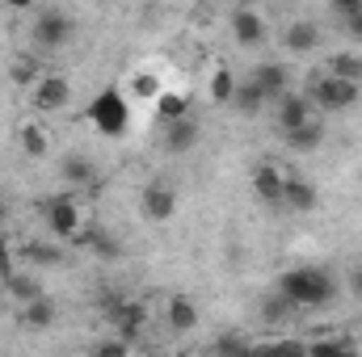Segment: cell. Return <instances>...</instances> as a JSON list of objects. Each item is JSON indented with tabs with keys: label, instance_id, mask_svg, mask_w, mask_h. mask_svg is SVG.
Instances as JSON below:
<instances>
[{
	"label": "cell",
	"instance_id": "obj_35",
	"mask_svg": "<svg viewBox=\"0 0 362 357\" xmlns=\"http://www.w3.org/2000/svg\"><path fill=\"white\" fill-rule=\"evenodd\" d=\"M350 294H354V298H362V265L350 269Z\"/></svg>",
	"mask_w": 362,
	"mask_h": 357
},
{
	"label": "cell",
	"instance_id": "obj_5",
	"mask_svg": "<svg viewBox=\"0 0 362 357\" xmlns=\"http://www.w3.org/2000/svg\"><path fill=\"white\" fill-rule=\"evenodd\" d=\"M30 34H34V47H38V51H59V47L72 42V34H76V17H72L68 8H55V4H51V8H38Z\"/></svg>",
	"mask_w": 362,
	"mask_h": 357
},
{
	"label": "cell",
	"instance_id": "obj_6",
	"mask_svg": "<svg viewBox=\"0 0 362 357\" xmlns=\"http://www.w3.org/2000/svg\"><path fill=\"white\" fill-rule=\"evenodd\" d=\"M68 101H72V80L64 72H42L30 85V109H34V118L59 114V109H68Z\"/></svg>",
	"mask_w": 362,
	"mask_h": 357
},
{
	"label": "cell",
	"instance_id": "obj_20",
	"mask_svg": "<svg viewBox=\"0 0 362 357\" xmlns=\"http://www.w3.org/2000/svg\"><path fill=\"white\" fill-rule=\"evenodd\" d=\"M282 139H286V147L299 152V156H303V152H316V147L325 143V122L312 118V122H303L299 131H291V135H282Z\"/></svg>",
	"mask_w": 362,
	"mask_h": 357
},
{
	"label": "cell",
	"instance_id": "obj_14",
	"mask_svg": "<svg viewBox=\"0 0 362 357\" xmlns=\"http://www.w3.org/2000/svg\"><path fill=\"white\" fill-rule=\"evenodd\" d=\"M64 257H68V253H64V244H59V240H51V236H47V240H30V244L21 248L25 269H59V265H64Z\"/></svg>",
	"mask_w": 362,
	"mask_h": 357
},
{
	"label": "cell",
	"instance_id": "obj_3",
	"mask_svg": "<svg viewBox=\"0 0 362 357\" xmlns=\"http://www.w3.org/2000/svg\"><path fill=\"white\" fill-rule=\"evenodd\" d=\"M85 118H89V126L97 131V135L118 139V135H127V126H131V101H127V92H122V89H114V85H110V89H101L89 101Z\"/></svg>",
	"mask_w": 362,
	"mask_h": 357
},
{
	"label": "cell",
	"instance_id": "obj_23",
	"mask_svg": "<svg viewBox=\"0 0 362 357\" xmlns=\"http://www.w3.org/2000/svg\"><path fill=\"white\" fill-rule=\"evenodd\" d=\"M266 105H270V101H266V92L257 89L249 76H245V80H236V92H232V109H240V114H249V118H253V114H262Z\"/></svg>",
	"mask_w": 362,
	"mask_h": 357
},
{
	"label": "cell",
	"instance_id": "obj_18",
	"mask_svg": "<svg viewBox=\"0 0 362 357\" xmlns=\"http://www.w3.org/2000/svg\"><path fill=\"white\" fill-rule=\"evenodd\" d=\"M198 320H202V315H198V303H194L189 294H173V298L165 303V324H169L173 332H181V337L194 332Z\"/></svg>",
	"mask_w": 362,
	"mask_h": 357
},
{
	"label": "cell",
	"instance_id": "obj_22",
	"mask_svg": "<svg viewBox=\"0 0 362 357\" xmlns=\"http://www.w3.org/2000/svg\"><path fill=\"white\" fill-rule=\"evenodd\" d=\"M156 118H160V122H181V118H189V89H165L160 92Z\"/></svg>",
	"mask_w": 362,
	"mask_h": 357
},
{
	"label": "cell",
	"instance_id": "obj_30",
	"mask_svg": "<svg viewBox=\"0 0 362 357\" xmlns=\"http://www.w3.org/2000/svg\"><path fill=\"white\" fill-rule=\"evenodd\" d=\"M291 311H295V307H291L282 294H270V298H262V320H266V324H282Z\"/></svg>",
	"mask_w": 362,
	"mask_h": 357
},
{
	"label": "cell",
	"instance_id": "obj_1",
	"mask_svg": "<svg viewBox=\"0 0 362 357\" xmlns=\"http://www.w3.org/2000/svg\"><path fill=\"white\" fill-rule=\"evenodd\" d=\"M278 294L295 307V311H312V307H329L337 298V277L320 265H299L286 269L278 277Z\"/></svg>",
	"mask_w": 362,
	"mask_h": 357
},
{
	"label": "cell",
	"instance_id": "obj_33",
	"mask_svg": "<svg viewBox=\"0 0 362 357\" xmlns=\"http://www.w3.org/2000/svg\"><path fill=\"white\" fill-rule=\"evenodd\" d=\"M329 13L346 25L350 17H358V13H362V0H333V4H329Z\"/></svg>",
	"mask_w": 362,
	"mask_h": 357
},
{
	"label": "cell",
	"instance_id": "obj_27",
	"mask_svg": "<svg viewBox=\"0 0 362 357\" xmlns=\"http://www.w3.org/2000/svg\"><path fill=\"white\" fill-rule=\"evenodd\" d=\"M21 265H25V261H21V248L13 244V236H0V282L8 286V282L21 273Z\"/></svg>",
	"mask_w": 362,
	"mask_h": 357
},
{
	"label": "cell",
	"instance_id": "obj_10",
	"mask_svg": "<svg viewBox=\"0 0 362 357\" xmlns=\"http://www.w3.org/2000/svg\"><path fill=\"white\" fill-rule=\"evenodd\" d=\"M249 185H253V193H257L262 202H270V206H282L286 169H282V164H274V160H262V164H253V173H249Z\"/></svg>",
	"mask_w": 362,
	"mask_h": 357
},
{
	"label": "cell",
	"instance_id": "obj_13",
	"mask_svg": "<svg viewBox=\"0 0 362 357\" xmlns=\"http://www.w3.org/2000/svg\"><path fill=\"white\" fill-rule=\"evenodd\" d=\"M282 206H286V210H295V214H312V210L320 206V189H316L308 177H299V173H291V169H286Z\"/></svg>",
	"mask_w": 362,
	"mask_h": 357
},
{
	"label": "cell",
	"instance_id": "obj_34",
	"mask_svg": "<svg viewBox=\"0 0 362 357\" xmlns=\"http://www.w3.org/2000/svg\"><path fill=\"white\" fill-rule=\"evenodd\" d=\"M341 30H346V38H350V42H358V47H362V13H358V17H350Z\"/></svg>",
	"mask_w": 362,
	"mask_h": 357
},
{
	"label": "cell",
	"instance_id": "obj_28",
	"mask_svg": "<svg viewBox=\"0 0 362 357\" xmlns=\"http://www.w3.org/2000/svg\"><path fill=\"white\" fill-rule=\"evenodd\" d=\"M93 177H97L93 173V160H85V156H68L64 160V181L68 185H81L85 189V185H93Z\"/></svg>",
	"mask_w": 362,
	"mask_h": 357
},
{
	"label": "cell",
	"instance_id": "obj_9",
	"mask_svg": "<svg viewBox=\"0 0 362 357\" xmlns=\"http://www.w3.org/2000/svg\"><path fill=\"white\" fill-rule=\"evenodd\" d=\"M274 118H278V131L282 135H291V131H299L303 122H312L316 118V109H312V101L303 97V92H286V97H278L274 101Z\"/></svg>",
	"mask_w": 362,
	"mask_h": 357
},
{
	"label": "cell",
	"instance_id": "obj_19",
	"mask_svg": "<svg viewBox=\"0 0 362 357\" xmlns=\"http://www.w3.org/2000/svg\"><path fill=\"white\" fill-rule=\"evenodd\" d=\"M127 101H144V105H156L160 101V92H165V80L156 76V72H148V68H139V72H131V80H127Z\"/></svg>",
	"mask_w": 362,
	"mask_h": 357
},
{
	"label": "cell",
	"instance_id": "obj_37",
	"mask_svg": "<svg viewBox=\"0 0 362 357\" xmlns=\"http://www.w3.org/2000/svg\"><path fill=\"white\" fill-rule=\"evenodd\" d=\"M0 294H4V282H0Z\"/></svg>",
	"mask_w": 362,
	"mask_h": 357
},
{
	"label": "cell",
	"instance_id": "obj_26",
	"mask_svg": "<svg viewBox=\"0 0 362 357\" xmlns=\"http://www.w3.org/2000/svg\"><path fill=\"white\" fill-rule=\"evenodd\" d=\"M232 92H236V72L219 63V68L211 72V80H206V97H211L215 105H232Z\"/></svg>",
	"mask_w": 362,
	"mask_h": 357
},
{
	"label": "cell",
	"instance_id": "obj_15",
	"mask_svg": "<svg viewBox=\"0 0 362 357\" xmlns=\"http://www.w3.org/2000/svg\"><path fill=\"white\" fill-rule=\"evenodd\" d=\"M282 47L291 51V55H312L316 47H320V25L316 21H291L286 30H282Z\"/></svg>",
	"mask_w": 362,
	"mask_h": 357
},
{
	"label": "cell",
	"instance_id": "obj_2",
	"mask_svg": "<svg viewBox=\"0 0 362 357\" xmlns=\"http://www.w3.org/2000/svg\"><path fill=\"white\" fill-rule=\"evenodd\" d=\"M308 101H312V109H320V114H346V109H354L362 97V85H350V80H337V76H329L325 68L320 72H312L308 76V92H303Z\"/></svg>",
	"mask_w": 362,
	"mask_h": 357
},
{
	"label": "cell",
	"instance_id": "obj_25",
	"mask_svg": "<svg viewBox=\"0 0 362 357\" xmlns=\"http://www.w3.org/2000/svg\"><path fill=\"white\" fill-rule=\"evenodd\" d=\"M245 357H308V345L295 341V337H282V341H262V345H249Z\"/></svg>",
	"mask_w": 362,
	"mask_h": 357
},
{
	"label": "cell",
	"instance_id": "obj_17",
	"mask_svg": "<svg viewBox=\"0 0 362 357\" xmlns=\"http://www.w3.org/2000/svg\"><path fill=\"white\" fill-rule=\"evenodd\" d=\"M194 143H198V122H194V114L181 118V122H165V131H160V147H165L169 156L189 152Z\"/></svg>",
	"mask_w": 362,
	"mask_h": 357
},
{
	"label": "cell",
	"instance_id": "obj_31",
	"mask_svg": "<svg viewBox=\"0 0 362 357\" xmlns=\"http://www.w3.org/2000/svg\"><path fill=\"white\" fill-rule=\"evenodd\" d=\"M42 72H47V68H38V63H34L30 55L13 59V68H8V76H13V80H21V85H34V80H38Z\"/></svg>",
	"mask_w": 362,
	"mask_h": 357
},
{
	"label": "cell",
	"instance_id": "obj_24",
	"mask_svg": "<svg viewBox=\"0 0 362 357\" xmlns=\"http://www.w3.org/2000/svg\"><path fill=\"white\" fill-rule=\"evenodd\" d=\"M17 315H21V324H25V328H51V324H55V303L42 294V298L21 303V311H17Z\"/></svg>",
	"mask_w": 362,
	"mask_h": 357
},
{
	"label": "cell",
	"instance_id": "obj_36",
	"mask_svg": "<svg viewBox=\"0 0 362 357\" xmlns=\"http://www.w3.org/2000/svg\"><path fill=\"white\" fill-rule=\"evenodd\" d=\"M0 219H4V206H0Z\"/></svg>",
	"mask_w": 362,
	"mask_h": 357
},
{
	"label": "cell",
	"instance_id": "obj_29",
	"mask_svg": "<svg viewBox=\"0 0 362 357\" xmlns=\"http://www.w3.org/2000/svg\"><path fill=\"white\" fill-rule=\"evenodd\" d=\"M308 357H358V353H354L350 341H312Z\"/></svg>",
	"mask_w": 362,
	"mask_h": 357
},
{
	"label": "cell",
	"instance_id": "obj_11",
	"mask_svg": "<svg viewBox=\"0 0 362 357\" xmlns=\"http://www.w3.org/2000/svg\"><path fill=\"white\" fill-rule=\"evenodd\" d=\"M228 25H232V38H236L240 47H262V42H266V17H262L257 8H249V4L232 8V13H228Z\"/></svg>",
	"mask_w": 362,
	"mask_h": 357
},
{
	"label": "cell",
	"instance_id": "obj_8",
	"mask_svg": "<svg viewBox=\"0 0 362 357\" xmlns=\"http://www.w3.org/2000/svg\"><path fill=\"white\" fill-rule=\"evenodd\" d=\"M110 324H114V337L135 341L148 328V307L144 303H131V298H114L110 303Z\"/></svg>",
	"mask_w": 362,
	"mask_h": 357
},
{
	"label": "cell",
	"instance_id": "obj_4",
	"mask_svg": "<svg viewBox=\"0 0 362 357\" xmlns=\"http://www.w3.org/2000/svg\"><path fill=\"white\" fill-rule=\"evenodd\" d=\"M42 219H47L51 240H59V244H76L81 231H85V206H81V198H72V193L47 198V202H42Z\"/></svg>",
	"mask_w": 362,
	"mask_h": 357
},
{
	"label": "cell",
	"instance_id": "obj_21",
	"mask_svg": "<svg viewBox=\"0 0 362 357\" xmlns=\"http://www.w3.org/2000/svg\"><path fill=\"white\" fill-rule=\"evenodd\" d=\"M325 72H329V76H337V80L362 85V55H358V51H337V55H329Z\"/></svg>",
	"mask_w": 362,
	"mask_h": 357
},
{
	"label": "cell",
	"instance_id": "obj_16",
	"mask_svg": "<svg viewBox=\"0 0 362 357\" xmlns=\"http://www.w3.org/2000/svg\"><path fill=\"white\" fill-rule=\"evenodd\" d=\"M17 143H21V152H25L30 160H42V156L51 152V131H47V122H42V118H25V122L17 126Z\"/></svg>",
	"mask_w": 362,
	"mask_h": 357
},
{
	"label": "cell",
	"instance_id": "obj_12",
	"mask_svg": "<svg viewBox=\"0 0 362 357\" xmlns=\"http://www.w3.org/2000/svg\"><path fill=\"white\" fill-rule=\"evenodd\" d=\"M249 80L266 92V101H278V97H286V92H291V68H286V63H278V59H262V63L249 72Z\"/></svg>",
	"mask_w": 362,
	"mask_h": 357
},
{
	"label": "cell",
	"instance_id": "obj_32",
	"mask_svg": "<svg viewBox=\"0 0 362 357\" xmlns=\"http://www.w3.org/2000/svg\"><path fill=\"white\" fill-rule=\"evenodd\" d=\"M93 357H135V353H131V341H122V337H105V341L93 349Z\"/></svg>",
	"mask_w": 362,
	"mask_h": 357
},
{
	"label": "cell",
	"instance_id": "obj_7",
	"mask_svg": "<svg viewBox=\"0 0 362 357\" xmlns=\"http://www.w3.org/2000/svg\"><path fill=\"white\" fill-rule=\"evenodd\" d=\"M177 189L169 185V181H152V185H144V193H139V210H144V219H152V223H169L173 214H177Z\"/></svg>",
	"mask_w": 362,
	"mask_h": 357
}]
</instances>
